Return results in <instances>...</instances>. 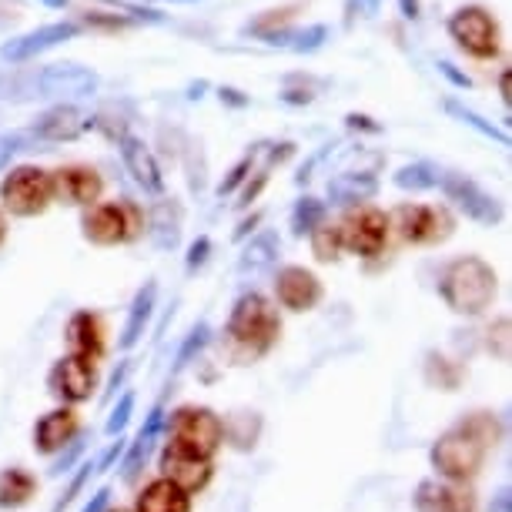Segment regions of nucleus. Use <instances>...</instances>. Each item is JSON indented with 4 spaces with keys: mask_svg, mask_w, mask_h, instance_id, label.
Listing matches in <instances>:
<instances>
[{
    "mask_svg": "<svg viewBox=\"0 0 512 512\" xmlns=\"http://www.w3.org/2000/svg\"><path fill=\"white\" fill-rule=\"evenodd\" d=\"M164 429H168V449L198 459H211L225 442V425L208 405H181L164 419Z\"/></svg>",
    "mask_w": 512,
    "mask_h": 512,
    "instance_id": "39448f33",
    "label": "nucleus"
},
{
    "mask_svg": "<svg viewBox=\"0 0 512 512\" xmlns=\"http://www.w3.org/2000/svg\"><path fill=\"white\" fill-rule=\"evenodd\" d=\"M124 449H128V442H124L121 436H118V442H111L108 446V452H104V456L94 462V476H101V472H108L114 462H118L121 456H124Z\"/></svg>",
    "mask_w": 512,
    "mask_h": 512,
    "instance_id": "4c0bfd02",
    "label": "nucleus"
},
{
    "mask_svg": "<svg viewBox=\"0 0 512 512\" xmlns=\"http://www.w3.org/2000/svg\"><path fill=\"white\" fill-rule=\"evenodd\" d=\"M211 472H215V469H211V459L185 456V452H175V449H164L161 452V476L175 482L178 489H185L188 496L208 486Z\"/></svg>",
    "mask_w": 512,
    "mask_h": 512,
    "instance_id": "412c9836",
    "label": "nucleus"
},
{
    "mask_svg": "<svg viewBox=\"0 0 512 512\" xmlns=\"http://www.w3.org/2000/svg\"><path fill=\"white\" fill-rule=\"evenodd\" d=\"M499 98L502 104H509V67H502V74H499Z\"/></svg>",
    "mask_w": 512,
    "mask_h": 512,
    "instance_id": "8fccbe9b",
    "label": "nucleus"
},
{
    "mask_svg": "<svg viewBox=\"0 0 512 512\" xmlns=\"http://www.w3.org/2000/svg\"><path fill=\"white\" fill-rule=\"evenodd\" d=\"M489 512H512V496H509V489H499L496 496H492Z\"/></svg>",
    "mask_w": 512,
    "mask_h": 512,
    "instance_id": "49530a36",
    "label": "nucleus"
},
{
    "mask_svg": "<svg viewBox=\"0 0 512 512\" xmlns=\"http://www.w3.org/2000/svg\"><path fill=\"white\" fill-rule=\"evenodd\" d=\"M118 151H121V161H124V168H128V175L134 178V185H138L144 195L161 198L164 175H161V164L154 158V151L148 148V141L138 138V134H121Z\"/></svg>",
    "mask_w": 512,
    "mask_h": 512,
    "instance_id": "f3484780",
    "label": "nucleus"
},
{
    "mask_svg": "<svg viewBox=\"0 0 512 512\" xmlns=\"http://www.w3.org/2000/svg\"><path fill=\"white\" fill-rule=\"evenodd\" d=\"M51 195L61 205L88 208L104 195V178L91 164H64V168L51 171Z\"/></svg>",
    "mask_w": 512,
    "mask_h": 512,
    "instance_id": "4468645a",
    "label": "nucleus"
},
{
    "mask_svg": "<svg viewBox=\"0 0 512 512\" xmlns=\"http://www.w3.org/2000/svg\"><path fill=\"white\" fill-rule=\"evenodd\" d=\"M181 4H191V0H181Z\"/></svg>",
    "mask_w": 512,
    "mask_h": 512,
    "instance_id": "6e6d98bb",
    "label": "nucleus"
},
{
    "mask_svg": "<svg viewBox=\"0 0 512 512\" xmlns=\"http://www.w3.org/2000/svg\"><path fill=\"white\" fill-rule=\"evenodd\" d=\"M345 124H349V128H355V131H372V134H379L382 131V124H375L369 114H349V118H345Z\"/></svg>",
    "mask_w": 512,
    "mask_h": 512,
    "instance_id": "a19ab883",
    "label": "nucleus"
},
{
    "mask_svg": "<svg viewBox=\"0 0 512 512\" xmlns=\"http://www.w3.org/2000/svg\"><path fill=\"white\" fill-rule=\"evenodd\" d=\"M94 128V118L81 104L74 101H61L54 108H47L44 114H37L34 124H31V138L37 141H51V144H61V141H74L81 138L84 131Z\"/></svg>",
    "mask_w": 512,
    "mask_h": 512,
    "instance_id": "2eb2a0df",
    "label": "nucleus"
},
{
    "mask_svg": "<svg viewBox=\"0 0 512 512\" xmlns=\"http://www.w3.org/2000/svg\"><path fill=\"white\" fill-rule=\"evenodd\" d=\"M134 512H191V496L178 489L171 479H154L138 492V506Z\"/></svg>",
    "mask_w": 512,
    "mask_h": 512,
    "instance_id": "b1692460",
    "label": "nucleus"
},
{
    "mask_svg": "<svg viewBox=\"0 0 512 512\" xmlns=\"http://www.w3.org/2000/svg\"><path fill=\"white\" fill-rule=\"evenodd\" d=\"M275 298L288 312H312L325 298V288L315 272L302 265H285L275 272Z\"/></svg>",
    "mask_w": 512,
    "mask_h": 512,
    "instance_id": "dca6fc26",
    "label": "nucleus"
},
{
    "mask_svg": "<svg viewBox=\"0 0 512 512\" xmlns=\"http://www.w3.org/2000/svg\"><path fill=\"white\" fill-rule=\"evenodd\" d=\"M208 255H211V238L208 235H198L195 241H191V248H188L185 268H188V272H198V268L208 262Z\"/></svg>",
    "mask_w": 512,
    "mask_h": 512,
    "instance_id": "c9c22d12",
    "label": "nucleus"
},
{
    "mask_svg": "<svg viewBox=\"0 0 512 512\" xmlns=\"http://www.w3.org/2000/svg\"><path fill=\"white\" fill-rule=\"evenodd\" d=\"M415 512H472L476 509V499L466 486L452 479H425L415 489Z\"/></svg>",
    "mask_w": 512,
    "mask_h": 512,
    "instance_id": "a211bd4d",
    "label": "nucleus"
},
{
    "mask_svg": "<svg viewBox=\"0 0 512 512\" xmlns=\"http://www.w3.org/2000/svg\"><path fill=\"white\" fill-rule=\"evenodd\" d=\"M37 4H44V7H51V11H64L71 0H37Z\"/></svg>",
    "mask_w": 512,
    "mask_h": 512,
    "instance_id": "3c124183",
    "label": "nucleus"
},
{
    "mask_svg": "<svg viewBox=\"0 0 512 512\" xmlns=\"http://www.w3.org/2000/svg\"><path fill=\"white\" fill-rule=\"evenodd\" d=\"M221 104H231V108H248V98L238 88H218Z\"/></svg>",
    "mask_w": 512,
    "mask_h": 512,
    "instance_id": "79ce46f5",
    "label": "nucleus"
},
{
    "mask_svg": "<svg viewBox=\"0 0 512 512\" xmlns=\"http://www.w3.org/2000/svg\"><path fill=\"white\" fill-rule=\"evenodd\" d=\"M108 502H111V489H98V492H94V499L81 512H104V509H108Z\"/></svg>",
    "mask_w": 512,
    "mask_h": 512,
    "instance_id": "c03bdc74",
    "label": "nucleus"
},
{
    "mask_svg": "<svg viewBox=\"0 0 512 512\" xmlns=\"http://www.w3.org/2000/svg\"><path fill=\"white\" fill-rule=\"evenodd\" d=\"M338 228H342V245L359 258H379L389 248V211L375 205H359L355 211H349Z\"/></svg>",
    "mask_w": 512,
    "mask_h": 512,
    "instance_id": "9d476101",
    "label": "nucleus"
},
{
    "mask_svg": "<svg viewBox=\"0 0 512 512\" xmlns=\"http://www.w3.org/2000/svg\"><path fill=\"white\" fill-rule=\"evenodd\" d=\"M77 34H81V24H74V21L44 24V27H34V31L21 34V37H11V41L0 47V57H4L7 64H24V61H34V57H41L47 51H54V47H61L67 41H74Z\"/></svg>",
    "mask_w": 512,
    "mask_h": 512,
    "instance_id": "ddd939ff",
    "label": "nucleus"
},
{
    "mask_svg": "<svg viewBox=\"0 0 512 512\" xmlns=\"http://www.w3.org/2000/svg\"><path fill=\"white\" fill-rule=\"evenodd\" d=\"M64 345H67V355H77V359H84V362H98L104 355L101 315L88 312V308L74 312L64 325Z\"/></svg>",
    "mask_w": 512,
    "mask_h": 512,
    "instance_id": "6ab92c4d",
    "label": "nucleus"
},
{
    "mask_svg": "<svg viewBox=\"0 0 512 512\" xmlns=\"http://www.w3.org/2000/svg\"><path fill=\"white\" fill-rule=\"evenodd\" d=\"M225 335L238 352H245L248 359H258V355H265L278 342V335H282V318H278V308L268 302L265 295L245 292L231 305Z\"/></svg>",
    "mask_w": 512,
    "mask_h": 512,
    "instance_id": "7ed1b4c3",
    "label": "nucleus"
},
{
    "mask_svg": "<svg viewBox=\"0 0 512 512\" xmlns=\"http://www.w3.org/2000/svg\"><path fill=\"white\" fill-rule=\"evenodd\" d=\"M278 98H282L285 104H312L315 94L312 91H282Z\"/></svg>",
    "mask_w": 512,
    "mask_h": 512,
    "instance_id": "de8ad7c7",
    "label": "nucleus"
},
{
    "mask_svg": "<svg viewBox=\"0 0 512 512\" xmlns=\"http://www.w3.org/2000/svg\"><path fill=\"white\" fill-rule=\"evenodd\" d=\"M211 342V328H208V322H201V325H195L188 332V338H185V345L178 349V359H175V375L181 372V369H188L191 362L198 359L201 352H205V345Z\"/></svg>",
    "mask_w": 512,
    "mask_h": 512,
    "instance_id": "2f4dec72",
    "label": "nucleus"
},
{
    "mask_svg": "<svg viewBox=\"0 0 512 512\" xmlns=\"http://www.w3.org/2000/svg\"><path fill=\"white\" fill-rule=\"evenodd\" d=\"M399 14L405 21H419L422 14V0H399Z\"/></svg>",
    "mask_w": 512,
    "mask_h": 512,
    "instance_id": "a18cd8bd",
    "label": "nucleus"
},
{
    "mask_svg": "<svg viewBox=\"0 0 512 512\" xmlns=\"http://www.w3.org/2000/svg\"><path fill=\"white\" fill-rule=\"evenodd\" d=\"M278 248H282V241H278V235H272V231H262V235L251 238V241H248V248L241 251L238 272H262V268L275 265Z\"/></svg>",
    "mask_w": 512,
    "mask_h": 512,
    "instance_id": "bb28decb",
    "label": "nucleus"
},
{
    "mask_svg": "<svg viewBox=\"0 0 512 512\" xmlns=\"http://www.w3.org/2000/svg\"><path fill=\"white\" fill-rule=\"evenodd\" d=\"M446 31L452 41H456L459 51L476 57V61H492V57H499L502 51L499 21L482 4H466V7H459V11H452L446 21Z\"/></svg>",
    "mask_w": 512,
    "mask_h": 512,
    "instance_id": "0eeeda50",
    "label": "nucleus"
},
{
    "mask_svg": "<svg viewBox=\"0 0 512 512\" xmlns=\"http://www.w3.org/2000/svg\"><path fill=\"white\" fill-rule=\"evenodd\" d=\"M4 238H7V218H4V211H0V245H4Z\"/></svg>",
    "mask_w": 512,
    "mask_h": 512,
    "instance_id": "603ef678",
    "label": "nucleus"
},
{
    "mask_svg": "<svg viewBox=\"0 0 512 512\" xmlns=\"http://www.w3.org/2000/svg\"><path fill=\"white\" fill-rule=\"evenodd\" d=\"M446 201H452L462 215L469 221H476L482 228H492L502 221V201L496 195H489L486 188L479 185V181H472L469 175H459V171H446V175H439V185Z\"/></svg>",
    "mask_w": 512,
    "mask_h": 512,
    "instance_id": "9b49d317",
    "label": "nucleus"
},
{
    "mask_svg": "<svg viewBox=\"0 0 512 512\" xmlns=\"http://www.w3.org/2000/svg\"><path fill=\"white\" fill-rule=\"evenodd\" d=\"M439 164L432 161H412V164H402L399 171L392 175V185L402 188V191H412V195H419V191H432L439 185Z\"/></svg>",
    "mask_w": 512,
    "mask_h": 512,
    "instance_id": "a878e982",
    "label": "nucleus"
},
{
    "mask_svg": "<svg viewBox=\"0 0 512 512\" xmlns=\"http://www.w3.org/2000/svg\"><path fill=\"white\" fill-rule=\"evenodd\" d=\"M14 151H21V138H0V171L11 164Z\"/></svg>",
    "mask_w": 512,
    "mask_h": 512,
    "instance_id": "ea45409f",
    "label": "nucleus"
},
{
    "mask_svg": "<svg viewBox=\"0 0 512 512\" xmlns=\"http://www.w3.org/2000/svg\"><path fill=\"white\" fill-rule=\"evenodd\" d=\"M81 456H84V442L74 436V439L67 442V446L61 449V456H57V462H54V466H51V476H64V472L71 469L74 462L81 459Z\"/></svg>",
    "mask_w": 512,
    "mask_h": 512,
    "instance_id": "f704fd0d",
    "label": "nucleus"
},
{
    "mask_svg": "<svg viewBox=\"0 0 512 512\" xmlns=\"http://www.w3.org/2000/svg\"><path fill=\"white\" fill-rule=\"evenodd\" d=\"M81 235L101 248L131 245L144 235V211L131 198L94 201L81 215Z\"/></svg>",
    "mask_w": 512,
    "mask_h": 512,
    "instance_id": "20e7f679",
    "label": "nucleus"
},
{
    "mask_svg": "<svg viewBox=\"0 0 512 512\" xmlns=\"http://www.w3.org/2000/svg\"><path fill=\"white\" fill-rule=\"evenodd\" d=\"M255 161H258V148H251V151L245 154V158H241V161L235 164V168L228 171V175H225V181H221V185L215 188V195H218V198H228V195H235L241 181H245V178L251 175V171H255Z\"/></svg>",
    "mask_w": 512,
    "mask_h": 512,
    "instance_id": "473e14b6",
    "label": "nucleus"
},
{
    "mask_svg": "<svg viewBox=\"0 0 512 512\" xmlns=\"http://www.w3.org/2000/svg\"><path fill=\"white\" fill-rule=\"evenodd\" d=\"M138 4H154V0H138Z\"/></svg>",
    "mask_w": 512,
    "mask_h": 512,
    "instance_id": "5fc2aeb1",
    "label": "nucleus"
},
{
    "mask_svg": "<svg viewBox=\"0 0 512 512\" xmlns=\"http://www.w3.org/2000/svg\"><path fill=\"white\" fill-rule=\"evenodd\" d=\"M51 171L37 164H21L11 168L0 181V211L14 218H37L51 208Z\"/></svg>",
    "mask_w": 512,
    "mask_h": 512,
    "instance_id": "423d86ee",
    "label": "nucleus"
},
{
    "mask_svg": "<svg viewBox=\"0 0 512 512\" xmlns=\"http://www.w3.org/2000/svg\"><path fill=\"white\" fill-rule=\"evenodd\" d=\"M37 479L21 466H11L0 472V509H24L34 499Z\"/></svg>",
    "mask_w": 512,
    "mask_h": 512,
    "instance_id": "393cba45",
    "label": "nucleus"
},
{
    "mask_svg": "<svg viewBox=\"0 0 512 512\" xmlns=\"http://www.w3.org/2000/svg\"><path fill=\"white\" fill-rule=\"evenodd\" d=\"M446 111L456 118L459 124H466V128H472L476 134H482L486 141H496L499 148H509V131H502L499 124H492V121H486L482 114H476L472 108H466V104H459V101H446Z\"/></svg>",
    "mask_w": 512,
    "mask_h": 512,
    "instance_id": "cd10ccee",
    "label": "nucleus"
},
{
    "mask_svg": "<svg viewBox=\"0 0 512 512\" xmlns=\"http://www.w3.org/2000/svg\"><path fill=\"white\" fill-rule=\"evenodd\" d=\"M128 372H131V359H124V362L118 365V369H114L111 382H108V395H104V399H111V395L121 389V385H124V379H128Z\"/></svg>",
    "mask_w": 512,
    "mask_h": 512,
    "instance_id": "58836bf2",
    "label": "nucleus"
},
{
    "mask_svg": "<svg viewBox=\"0 0 512 512\" xmlns=\"http://www.w3.org/2000/svg\"><path fill=\"white\" fill-rule=\"evenodd\" d=\"M255 225H262V215H258V211H255V215H251V218H245V221H241V225L235 228V241L248 238L251 231H255Z\"/></svg>",
    "mask_w": 512,
    "mask_h": 512,
    "instance_id": "09e8293b",
    "label": "nucleus"
},
{
    "mask_svg": "<svg viewBox=\"0 0 512 512\" xmlns=\"http://www.w3.org/2000/svg\"><path fill=\"white\" fill-rule=\"evenodd\" d=\"M47 389H51L54 399H61L64 405H77L88 402L91 392L98 389V372H94V362H84L77 355H64L51 365L47 372Z\"/></svg>",
    "mask_w": 512,
    "mask_h": 512,
    "instance_id": "f8f14e48",
    "label": "nucleus"
},
{
    "mask_svg": "<svg viewBox=\"0 0 512 512\" xmlns=\"http://www.w3.org/2000/svg\"><path fill=\"white\" fill-rule=\"evenodd\" d=\"M439 295L456 315H482L499 295L496 268L479 255L452 258L439 275Z\"/></svg>",
    "mask_w": 512,
    "mask_h": 512,
    "instance_id": "f03ea898",
    "label": "nucleus"
},
{
    "mask_svg": "<svg viewBox=\"0 0 512 512\" xmlns=\"http://www.w3.org/2000/svg\"><path fill=\"white\" fill-rule=\"evenodd\" d=\"M77 429H81V422H77V412L71 405H61V409L47 412L37 419L34 425V449L44 452V456H54V452H61L67 442L77 436Z\"/></svg>",
    "mask_w": 512,
    "mask_h": 512,
    "instance_id": "aec40b11",
    "label": "nucleus"
},
{
    "mask_svg": "<svg viewBox=\"0 0 512 512\" xmlns=\"http://www.w3.org/2000/svg\"><path fill=\"white\" fill-rule=\"evenodd\" d=\"M318 221H325V201L315 198V195H305V198L295 201L292 218H288V228H292L295 238H305Z\"/></svg>",
    "mask_w": 512,
    "mask_h": 512,
    "instance_id": "c756f323",
    "label": "nucleus"
},
{
    "mask_svg": "<svg viewBox=\"0 0 512 512\" xmlns=\"http://www.w3.org/2000/svg\"><path fill=\"white\" fill-rule=\"evenodd\" d=\"M359 11V17H375L379 14V0H349V17Z\"/></svg>",
    "mask_w": 512,
    "mask_h": 512,
    "instance_id": "37998d69",
    "label": "nucleus"
},
{
    "mask_svg": "<svg viewBox=\"0 0 512 512\" xmlns=\"http://www.w3.org/2000/svg\"><path fill=\"white\" fill-rule=\"evenodd\" d=\"M392 231L399 235L405 245H442L446 238H452L456 231V218L446 205H399L389 215Z\"/></svg>",
    "mask_w": 512,
    "mask_h": 512,
    "instance_id": "6e6552de",
    "label": "nucleus"
},
{
    "mask_svg": "<svg viewBox=\"0 0 512 512\" xmlns=\"http://www.w3.org/2000/svg\"><path fill=\"white\" fill-rule=\"evenodd\" d=\"M308 241H312V255L318 262H335L342 255V228L332 225V221H318V225L308 231Z\"/></svg>",
    "mask_w": 512,
    "mask_h": 512,
    "instance_id": "c85d7f7f",
    "label": "nucleus"
},
{
    "mask_svg": "<svg viewBox=\"0 0 512 512\" xmlns=\"http://www.w3.org/2000/svg\"><path fill=\"white\" fill-rule=\"evenodd\" d=\"M104 512H134V509H104Z\"/></svg>",
    "mask_w": 512,
    "mask_h": 512,
    "instance_id": "864d4df0",
    "label": "nucleus"
},
{
    "mask_svg": "<svg viewBox=\"0 0 512 512\" xmlns=\"http://www.w3.org/2000/svg\"><path fill=\"white\" fill-rule=\"evenodd\" d=\"M379 195V178L375 171H342V175L328 178V201L338 208L365 205Z\"/></svg>",
    "mask_w": 512,
    "mask_h": 512,
    "instance_id": "4be33fe9",
    "label": "nucleus"
},
{
    "mask_svg": "<svg viewBox=\"0 0 512 512\" xmlns=\"http://www.w3.org/2000/svg\"><path fill=\"white\" fill-rule=\"evenodd\" d=\"M101 88V77L84 64L57 61L41 67V74L31 77V98H61V101H81Z\"/></svg>",
    "mask_w": 512,
    "mask_h": 512,
    "instance_id": "1a4fd4ad",
    "label": "nucleus"
},
{
    "mask_svg": "<svg viewBox=\"0 0 512 512\" xmlns=\"http://www.w3.org/2000/svg\"><path fill=\"white\" fill-rule=\"evenodd\" d=\"M154 302H158V285L154 282H144L134 295V302L128 308V322L121 328V338H118V349L121 352H131L134 345L141 342L144 332L151 325V315H154Z\"/></svg>",
    "mask_w": 512,
    "mask_h": 512,
    "instance_id": "5701e85b",
    "label": "nucleus"
},
{
    "mask_svg": "<svg viewBox=\"0 0 512 512\" xmlns=\"http://www.w3.org/2000/svg\"><path fill=\"white\" fill-rule=\"evenodd\" d=\"M436 67H439V74L452 84V88H459V91H469V88H472V77H469V74H462L452 61H439Z\"/></svg>",
    "mask_w": 512,
    "mask_h": 512,
    "instance_id": "e433bc0d",
    "label": "nucleus"
},
{
    "mask_svg": "<svg viewBox=\"0 0 512 512\" xmlns=\"http://www.w3.org/2000/svg\"><path fill=\"white\" fill-rule=\"evenodd\" d=\"M502 436V425L492 412H472L469 419L452 425L449 432H442L436 446L429 452V462L436 466L442 479L466 482L482 469L489 449L496 446Z\"/></svg>",
    "mask_w": 512,
    "mask_h": 512,
    "instance_id": "f257e3e1",
    "label": "nucleus"
},
{
    "mask_svg": "<svg viewBox=\"0 0 512 512\" xmlns=\"http://www.w3.org/2000/svg\"><path fill=\"white\" fill-rule=\"evenodd\" d=\"M298 11V4H288V7H278V11H265L262 17H255V21H248L241 31L245 34H255V37H265L268 34H275V31H282V27L292 24V14Z\"/></svg>",
    "mask_w": 512,
    "mask_h": 512,
    "instance_id": "7c9ffc66",
    "label": "nucleus"
},
{
    "mask_svg": "<svg viewBox=\"0 0 512 512\" xmlns=\"http://www.w3.org/2000/svg\"><path fill=\"white\" fill-rule=\"evenodd\" d=\"M131 415H134V392H124L121 402L114 405L111 415H108V425H104V429H108V436H121L124 425L131 422Z\"/></svg>",
    "mask_w": 512,
    "mask_h": 512,
    "instance_id": "72a5a7b5",
    "label": "nucleus"
}]
</instances>
